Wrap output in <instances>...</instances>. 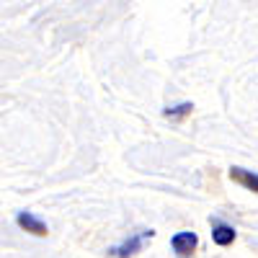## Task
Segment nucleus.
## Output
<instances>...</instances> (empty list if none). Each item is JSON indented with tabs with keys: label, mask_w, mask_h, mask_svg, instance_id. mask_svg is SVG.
Returning <instances> with one entry per match:
<instances>
[{
	"label": "nucleus",
	"mask_w": 258,
	"mask_h": 258,
	"mask_svg": "<svg viewBox=\"0 0 258 258\" xmlns=\"http://www.w3.org/2000/svg\"><path fill=\"white\" fill-rule=\"evenodd\" d=\"M191 109H194L191 103H178V106H173V109H165V116H170V119H181V116L191 114Z\"/></svg>",
	"instance_id": "6"
},
{
	"label": "nucleus",
	"mask_w": 258,
	"mask_h": 258,
	"mask_svg": "<svg viewBox=\"0 0 258 258\" xmlns=\"http://www.w3.org/2000/svg\"><path fill=\"white\" fill-rule=\"evenodd\" d=\"M170 248H173V253L178 258H186L194 253V248H197V235L194 232H176L173 238H170Z\"/></svg>",
	"instance_id": "2"
},
{
	"label": "nucleus",
	"mask_w": 258,
	"mask_h": 258,
	"mask_svg": "<svg viewBox=\"0 0 258 258\" xmlns=\"http://www.w3.org/2000/svg\"><path fill=\"white\" fill-rule=\"evenodd\" d=\"M230 176H232L235 181H240L248 191H255V188H258V178H255V173H250V170H245V168H232V170H230Z\"/></svg>",
	"instance_id": "5"
},
{
	"label": "nucleus",
	"mask_w": 258,
	"mask_h": 258,
	"mask_svg": "<svg viewBox=\"0 0 258 258\" xmlns=\"http://www.w3.org/2000/svg\"><path fill=\"white\" fill-rule=\"evenodd\" d=\"M212 240L217 243V245H230V243L235 240V230H232L230 225L217 222V225L212 227Z\"/></svg>",
	"instance_id": "4"
},
{
	"label": "nucleus",
	"mask_w": 258,
	"mask_h": 258,
	"mask_svg": "<svg viewBox=\"0 0 258 258\" xmlns=\"http://www.w3.org/2000/svg\"><path fill=\"white\" fill-rule=\"evenodd\" d=\"M18 225L24 227L26 232H31V235H47V225L41 222L39 217H34L31 212H21L18 214Z\"/></svg>",
	"instance_id": "3"
},
{
	"label": "nucleus",
	"mask_w": 258,
	"mask_h": 258,
	"mask_svg": "<svg viewBox=\"0 0 258 258\" xmlns=\"http://www.w3.org/2000/svg\"><path fill=\"white\" fill-rule=\"evenodd\" d=\"M153 238V230H145V232H137L132 240H124L121 245H116L111 253L114 255H119V258H129V255H135V253H140V248H142V243L145 240H150Z\"/></svg>",
	"instance_id": "1"
}]
</instances>
